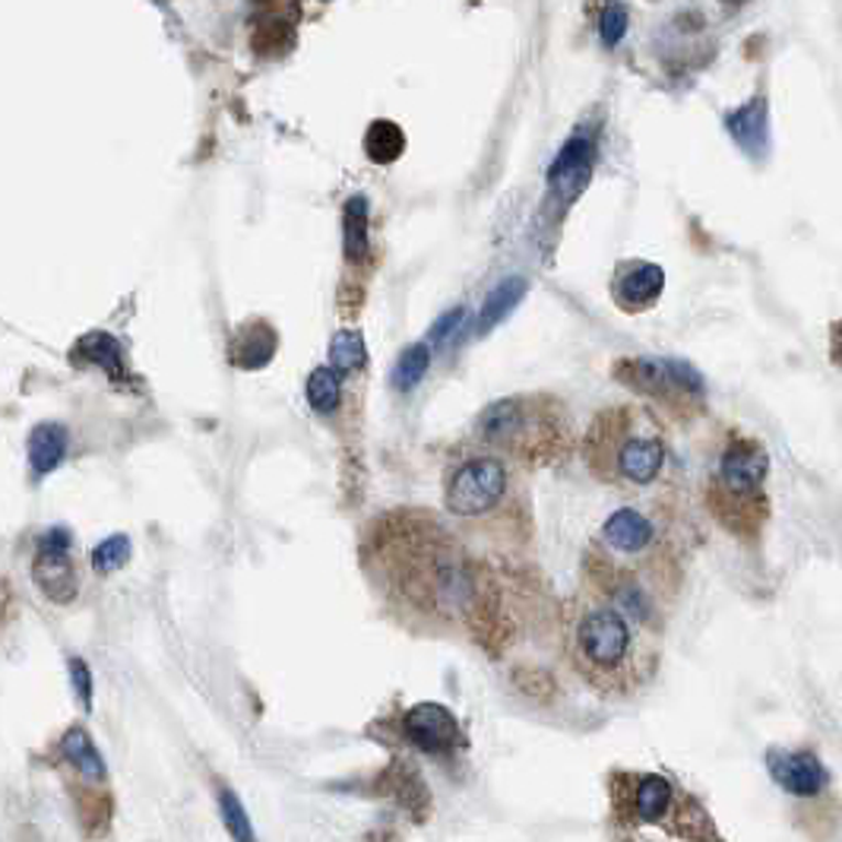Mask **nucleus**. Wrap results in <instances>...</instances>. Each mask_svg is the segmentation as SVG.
I'll return each mask as SVG.
<instances>
[{
	"mask_svg": "<svg viewBox=\"0 0 842 842\" xmlns=\"http://www.w3.org/2000/svg\"><path fill=\"white\" fill-rule=\"evenodd\" d=\"M589 178H592V143L570 140L548 172V187L555 197H561L564 204H573L583 194Z\"/></svg>",
	"mask_w": 842,
	"mask_h": 842,
	"instance_id": "14",
	"label": "nucleus"
},
{
	"mask_svg": "<svg viewBox=\"0 0 842 842\" xmlns=\"http://www.w3.org/2000/svg\"><path fill=\"white\" fill-rule=\"evenodd\" d=\"M342 238H346V260L349 263H364L371 254V238H368V200L356 194L346 212H342Z\"/></svg>",
	"mask_w": 842,
	"mask_h": 842,
	"instance_id": "18",
	"label": "nucleus"
},
{
	"mask_svg": "<svg viewBox=\"0 0 842 842\" xmlns=\"http://www.w3.org/2000/svg\"><path fill=\"white\" fill-rule=\"evenodd\" d=\"M612 302L624 314H646L659 305L665 292V270L653 260H621L609 282Z\"/></svg>",
	"mask_w": 842,
	"mask_h": 842,
	"instance_id": "9",
	"label": "nucleus"
},
{
	"mask_svg": "<svg viewBox=\"0 0 842 842\" xmlns=\"http://www.w3.org/2000/svg\"><path fill=\"white\" fill-rule=\"evenodd\" d=\"M766 479L769 453L757 437L732 431L722 440L703 485V501L715 523L741 542L761 536L766 526L769 516Z\"/></svg>",
	"mask_w": 842,
	"mask_h": 842,
	"instance_id": "6",
	"label": "nucleus"
},
{
	"mask_svg": "<svg viewBox=\"0 0 842 842\" xmlns=\"http://www.w3.org/2000/svg\"><path fill=\"white\" fill-rule=\"evenodd\" d=\"M361 567L383 599L422 621L453 624L479 599L472 548L425 507H393L361 533Z\"/></svg>",
	"mask_w": 842,
	"mask_h": 842,
	"instance_id": "1",
	"label": "nucleus"
},
{
	"mask_svg": "<svg viewBox=\"0 0 842 842\" xmlns=\"http://www.w3.org/2000/svg\"><path fill=\"white\" fill-rule=\"evenodd\" d=\"M368 842H383V836H371V840H368Z\"/></svg>",
	"mask_w": 842,
	"mask_h": 842,
	"instance_id": "29",
	"label": "nucleus"
},
{
	"mask_svg": "<svg viewBox=\"0 0 842 842\" xmlns=\"http://www.w3.org/2000/svg\"><path fill=\"white\" fill-rule=\"evenodd\" d=\"M769 773L789 795H801V798L817 795L827 786V769L808 751H773Z\"/></svg>",
	"mask_w": 842,
	"mask_h": 842,
	"instance_id": "13",
	"label": "nucleus"
},
{
	"mask_svg": "<svg viewBox=\"0 0 842 842\" xmlns=\"http://www.w3.org/2000/svg\"><path fill=\"white\" fill-rule=\"evenodd\" d=\"M583 462L599 485L646 494L671 466V437L663 415L646 403H614L599 408L583 431Z\"/></svg>",
	"mask_w": 842,
	"mask_h": 842,
	"instance_id": "4",
	"label": "nucleus"
},
{
	"mask_svg": "<svg viewBox=\"0 0 842 842\" xmlns=\"http://www.w3.org/2000/svg\"><path fill=\"white\" fill-rule=\"evenodd\" d=\"M70 548V536L64 529H54L42 538L39 545V561H35V580L39 587L45 589V595L54 602H67L74 599L77 583H74V567L67 558Z\"/></svg>",
	"mask_w": 842,
	"mask_h": 842,
	"instance_id": "11",
	"label": "nucleus"
},
{
	"mask_svg": "<svg viewBox=\"0 0 842 842\" xmlns=\"http://www.w3.org/2000/svg\"><path fill=\"white\" fill-rule=\"evenodd\" d=\"M219 811H222V823H226V830L231 833V840L256 842L254 827H251V817H248V811H244L241 798H238L231 789H222V795H219Z\"/></svg>",
	"mask_w": 842,
	"mask_h": 842,
	"instance_id": "25",
	"label": "nucleus"
},
{
	"mask_svg": "<svg viewBox=\"0 0 842 842\" xmlns=\"http://www.w3.org/2000/svg\"><path fill=\"white\" fill-rule=\"evenodd\" d=\"M67 453V431L61 425H39L29 435V462L35 475H48Z\"/></svg>",
	"mask_w": 842,
	"mask_h": 842,
	"instance_id": "17",
	"label": "nucleus"
},
{
	"mask_svg": "<svg viewBox=\"0 0 842 842\" xmlns=\"http://www.w3.org/2000/svg\"><path fill=\"white\" fill-rule=\"evenodd\" d=\"M643 631L646 621L589 589L573 602V656L599 685H627L637 675L643 665Z\"/></svg>",
	"mask_w": 842,
	"mask_h": 842,
	"instance_id": "7",
	"label": "nucleus"
},
{
	"mask_svg": "<svg viewBox=\"0 0 842 842\" xmlns=\"http://www.w3.org/2000/svg\"><path fill=\"white\" fill-rule=\"evenodd\" d=\"M74 361L96 364V368H102L105 374H111V378H118V381L128 374V371H124V352H121L118 339L108 336V332H89V336H83L77 342V349H74Z\"/></svg>",
	"mask_w": 842,
	"mask_h": 842,
	"instance_id": "16",
	"label": "nucleus"
},
{
	"mask_svg": "<svg viewBox=\"0 0 842 842\" xmlns=\"http://www.w3.org/2000/svg\"><path fill=\"white\" fill-rule=\"evenodd\" d=\"M330 368L336 374H356L368 364L364 336L358 330H339L330 342Z\"/></svg>",
	"mask_w": 842,
	"mask_h": 842,
	"instance_id": "20",
	"label": "nucleus"
},
{
	"mask_svg": "<svg viewBox=\"0 0 842 842\" xmlns=\"http://www.w3.org/2000/svg\"><path fill=\"white\" fill-rule=\"evenodd\" d=\"M444 513L457 536L485 555H523L536 538V504L523 469L472 444L444 472Z\"/></svg>",
	"mask_w": 842,
	"mask_h": 842,
	"instance_id": "3",
	"label": "nucleus"
},
{
	"mask_svg": "<svg viewBox=\"0 0 842 842\" xmlns=\"http://www.w3.org/2000/svg\"><path fill=\"white\" fill-rule=\"evenodd\" d=\"M307 403L310 408L317 412V415H330L339 408L342 403V381H339V374L327 368V364H320V368H314L310 371V378H307Z\"/></svg>",
	"mask_w": 842,
	"mask_h": 842,
	"instance_id": "19",
	"label": "nucleus"
},
{
	"mask_svg": "<svg viewBox=\"0 0 842 842\" xmlns=\"http://www.w3.org/2000/svg\"><path fill=\"white\" fill-rule=\"evenodd\" d=\"M70 678H74V688H77L79 700L89 707L92 703V678H89V668L83 659H70Z\"/></svg>",
	"mask_w": 842,
	"mask_h": 842,
	"instance_id": "28",
	"label": "nucleus"
},
{
	"mask_svg": "<svg viewBox=\"0 0 842 842\" xmlns=\"http://www.w3.org/2000/svg\"><path fill=\"white\" fill-rule=\"evenodd\" d=\"M61 751H64V757L77 766L83 776H89V779H105L102 754L96 751V744H92V739H89L83 729H70L64 744H61Z\"/></svg>",
	"mask_w": 842,
	"mask_h": 842,
	"instance_id": "21",
	"label": "nucleus"
},
{
	"mask_svg": "<svg viewBox=\"0 0 842 842\" xmlns=\"http://www.w3.org/2000/svg\"><path fill=\"white\" fill-rule=\"evenodd\" d=\"M624 32H627V7H621V3L602 7L599 10V35H602V42L612 48V45H617L624 39Z\"/></svg>",
	"mask_w": 842,
	"mask_h": 842,
	"instance_id": "27",
	"label": "nucleus"
},
{
	"mask_svg": "<svg viewBox=\"0 0 842 842\" xmlns=\"http://www.w3.org/2000/svg\"><path fill=\"white\" fill-rule=\"evenodd\" d=\"M403 732L412 744H418L428 754H447L462 744L457 715L440 703H415L403 715Z\"/></svg>",
	"mask_w": 842,
	"mask_h": 842,
	"instance_id": "10",
	"label": "nucleus"
},
{
	"mask_svg": "<svg viewBox=\"0 0 842 842\" xmlns=\"http://www.w3.org/2000/svg\"><path fill=\"white\" fill-rule=\"evenodd\" d=\"M685 523L659 504L614 511L583 555V589L653 624L685 580Z\"/></svg>",
	"mask_w": 842,
	"mask_h": 842,
	"instance_id": "2",
	"label": "nucleus"
},
{
	"mask_svg": "<svg viewBox=\"0 0 842 842\" xmlns=\"http://www.w3.org/2000/svg\"><path fill=\"white\" fill-rule=\"evenodd\" d=\"M428 364H431V349L425 346V342H415V346H408L406 352L400 356L396 361V371H393V386L396 390H412L415 383L425 378V371H428Z\"/></svg>",
	"mask_w": 842,
	"mask_h": 842,
	"instance_id": "23",
	"label": "nucleus"
},
{
	"mask_svg": "<svg viewBox=\"0 0 842 842\" xmlns=\"http://www.w3.org/2000/svg\"><path fill=\"white\" fill-rule=\"evenodd\" d=\"M128 558H130L128 536H111V538H105L102 545L92 551V567H96L99 573H111V570L124 567Z\"/></svg>",
	"mask_w": 842,
	"mask_h": 842,
	"instance_id": "26",
	"label": "nucleus"
},
{
	"mask_svg": "<svg viewBox=\"0 0 842 842\" xmlns=\"http://www.w3.org/2000/svg\"><path fill=\"white\" fill-rule=\"evenodd\" d=\"M361 146H364L368 162H374V165H393V162H400L403 153H406V130L400 128L396 121H390V118H378V121H371L368 130H364Z\"/></svg>",
	"mask_w": 842,
	"mask_h": 842,
	"instance_id": "15",
	"label": "nucleus"
},
{
	"mask_svg": "<svg viewBox=\"0 0 842 842\" xmlns=\"http://www.w3.org/2000/svg\"><path fill=\"white\" fill-rule=\"evenodd\" d=\"M612 374L643 400H653V406L665 408L675 422H690L703 412V381L685 361L631 356L614 361Z\"/></svg>",
	"mask_w": 842,
	"mask_h": 842,
	"instance_id": "8",
	"label": "nucleus"
},
{
	"mask_svg": "<svg viewBox=\"0 0 842 842\" xmlns=\"http://www.w3.org/2000/svg\"><path fill=\"white\" fill-rule=\"evenodd\" d=\"M523 292H526V280H520V276H513V280L501 282L494 292H491V298L485 302V310H482V317H479V330L485 332L491 330L507 310L516 307V302L523 298Z\"/></svg>",
	"mask_w": 842,
	"mask_h": 842,
	"instance_id": "22",
	"label": "nucleus"
},
{
	"mask_svg": "<svg viewBox=\"0 0 842 842\" xmlns=\"http://www.w3.org/2000/svg\"><path fill=\"white\" fill-rule=\"evenodd\" d=\"M671 801V786L665 783L663 776H646L637 789V814L643 820H659L668 811Z\"/></svg>",
	"mask_w": 842,
	"mask_h": 842,
	"instance_id": "24",
	"label": "nucleus"
},
{
	"mask_svg": "<svg viewBox=\"0 0 842 842\" xmlns=\"http://www.w3.org/2000/svg\"><path fill=\"white\" fill-rule=\"evenodd\" d=\"M472 444L523 472L558 469L573 457L577 422L570 406L555 393H513L479 412Z\"/></svg>",
	"mask_w": 842,
	"mask_h": 842,
	"instance_id": "5",
	"label": "nucleus"
},
{
	"mask_svg": "<svg viewBox=\"0 0 842 842\" xmlns=\"http://www.w3.org/2000/svg\"><path fill=\"white\" fill-rule=\"evenodd\" d=\"M276 349H280L276 327L263 317H251V320L238 324V330L231 336L229 358L241 371H260L276 358Z\"/></svg>",
	"mask_w": 842,
	"mask_h": 842,
	"instance_id": "12",
	"label": "nucleus"
}]
</instances>
